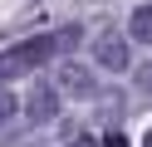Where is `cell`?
<instances>
[{
    "instance_id": "cell-10",
    "label": "cell",
    "mask_w": 152,
    "mask_h": 147,
    "mask_svg": "<svg viewBox=\"0 0 152 147\" xmlns=\"http://www.w3.org/2000/svg\"><path fill=\"white\" fill-rule=\"evenodd\" d=\"M69 147H93V142H69Z\"/></svg>"
},
{
    "instance_id": "cell-1",
    "label": "cell",
    "mask_w": 152,
    "mask_h": 147,
    "mask_svg": "<svg viewBox=\"0 0 152 147\" xmlns=\"http://www.w3.org/2000/svg\"><path fill=\"white\" fill-rule=\"evenodd\" d=\"M54 54H64V44H59V29H54V34H34V39H25V44L5 49V54H0V83H10L15 74H30V69L49 64Z\"/></svg>"
},
{
    "instance_id": "cell-7",
    "label": "cell",
    "mask_w": 152,
    "mask_h": 147,
    "mask_svg": "<svg viewBox=\"0 0 152 147\" xmlns=\"http://www.w3.org/2000/svg\"><path fill=\"white\" fill-rule=\"evenodd\" d=\"M137 93H142V98H152V59L137 69Z\"/></svg>"
},
{
    "instance_id": "cell-4",
    "label": "cell",
    "mask_w": 152,
    "mask_h": 147,
    "mask_svg": "<svg viewBox=\"0 0 152 147\" xmlns=\"http://www.w3.org/2000/svg\"><path fill=\"white\" fill-rule=\"evenodd\" d=\"M59 88L69 98H93V93H98V78H93L83 64H64L59 69Z\"/></svg>"
},
{
    "instance_id": "cell-8",
    "label": "cell",
    "mask_w": 152,
    "mask_h": 147,
    "mask_svg": "<svg viewBox=\"0 0 152 147\" xmlns=\"http://www.w3.org/2000/svg\"><path fill=\"white\" fill-rule=\"evenodd\" d=\"M103 147H128V137H123V132H108V137H103Z\"/></svg>"
},
{
    "instance_id": "cell-2",
    "label": "cell",
    "mask_w": 152,
    "mask_h": 147,
    "mask_svg": "<svg viewBox=\"0 0 152 147\" xmlns=\"http://www.w3.org/2000/svg\"><path fill=\"white\" fill-rule=\"evenodd\" d=\"M25 118H30V127H44L59 118V93H54L49 83H30V98H25Z\"/></svg>"
},
{
    "instance_id": "cell-3",
    "label": "cell",
    "mask_w": 152,
    "mask_h": 147,
    "mask_svg": "<svg viewBox=\"0 0 152 147\" xmlns=\"http://www.w3.org/2000/svg\"><path fill=\"white\" fill-rule=\"evenodd\" d=\"M93 59H98L108 74H123V69H128V39L123 34H103L98 44H93Z\"/></svg>"
},
{
    "instance_id": "cell-5",
    "label": "cell",
    "mask_w": 152,
    "mask_h": 147,
    "mask_svg": "<svg viewBox=\"0 0 152 147\" xmlns=\"http://www.w3.org/2000/svg\"><path fill=\"white\" fill-rule=\"evenodd\" d=\"M128 34L137 39V44H152V5H137L128 20Z\"/></svg>"
},
{
    "instance_id": "cell-9",
    "label": "cell",
    "mask_w": 152,
    "mask_h": 147,
    "mask_svg": "<svg viewBox=\"0 0 152 147\" xmlns=\"http://www.w3.org/2000/svg\"><path fill=\"white\" fill-rule=\"evenodd\" d=\"M142 147H152V127H147V137H142Z\"/></svg>"
},
{
    "instance_id": "cell-6",
    "label": "cell",
    "mask_w": 152,
    "mask_h": 147,
    "mask_svg": "<svg viewBox=\"0 0 152 147\" xmlns=\"http://www.w3.org/2000/svg\"><path fill=\"white\" fill-rule=\"evenodd\" d=\"M15 113H20V103H15V93H5V88H0V127L10 123Z\"/></svg>"
}]
</instances>
